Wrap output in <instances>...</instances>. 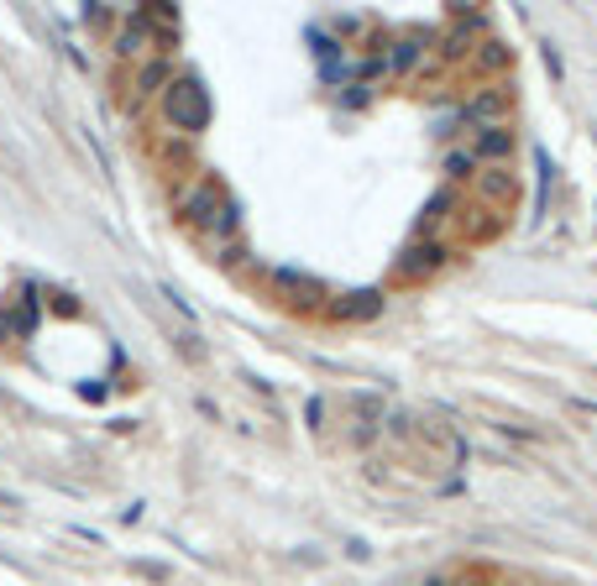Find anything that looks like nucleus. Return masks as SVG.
Masks as SVG:
<instances>
[{"label":"nucleus","instance_id":"nucleus-1","mask_svg":"<svg viewBox=\"0 0 597 586\" xmlns=\"http://www.w3.org/2000/svg\"><path fill=\"white\" fill-rule=\"evenodd\" d=\"M179 220L189 231H200L205 246H220V241H241V209L237 200L215 183V178H189L179 189Z\"/></svg>","mask_w":597,"mask_h":586},{"label":"nucleus","instance_id":"nucleus-2","mask_svg":"<svg viewBox=\"0 0 597 586\" xmlns=\"http://www.w3.org/2000/svg\"><path fill=\"white\" fill-rule=\"evenodd\" d=\"M163 120H168L179 137H200L209 126V94L194 74H179L174 85L163 89Z\"/></svg>","mask_w":597,"mask_h":586},{"label":"nucleus","instance_id":"nucleus-3","mask_svg":"<svg viewBox=\"0 0 597 586\" xmlns=\"http://www.w3.org/2000/svg\"><path fill=\"white\" fill-rule=\"evenodd\" d=\"M268 289L289 304V309H326L330 293L315 272H298V267H268Z\"/></svg>","mask_w":597,"mask_h":586},{"label":"nucleus","instance_id":"nucleus-4","mask_svg":"<svg viewBox=\"0 0 597 586\" xmlns=\"http://www.w3.org/2000/svg\"><path fill=\"white\" fill-rule=\"evenodd\" d=\"M111 53H116V63H131V68H142V63L157 53L152 27L137 16V11H126V16H120V27L111 31Z\"/></svg>","mask_w":597,"mask_h":586},{"label":"nucleus","instance_id":"nucleus-5","mask_svg":"<svg viewBox=\"0 0 597 586\" xmlns=\"http://www.w3.org/2000/svg\"><path fill=\"white\" fill-rule=\"evenodd\" d=\"M446 263H450V246L430 235V241H409V246H404V257L393 263V272H398L404 283H424V278H435Z\"/></svg>","mask_w":597,"mask_h":586},{"label":"nucleus","instance_id":"nucleus-6","mask_svg":"<svg viewBox=\"0 0 597 586\" xmlns=\"http://www.w3.org/2000/svg\"><path fill=\"white\" fill-rule=\"evenodd\" d=\"M326 315H330L335 324L378 320V315H383V293H378V289H346V293H330Z\"/></svg>","mask_w":597,"mask_h":586},{"label":"nucleus","instance_id":"nucleus-7","mask_svg":"<svg viewBox=\"0 0 597 586\" xmlns=\"http://www.w3.org/2000/svg\"><path fill=\"white\" fill-rule=\"evenodd\" d=\"M508 89H478L467 105H461V120H467V131H478V126H508Z\"/></svg>","mask_w":597,"mask_h":586},{"label":"nucleus","instance_id":"nucleus-8","mask_svg":"<svg viewBox=\"0 0 597 586\" xmlns=\"http://www.w3.org/2000/svg\"><path fill=\"white\" fill-rule=\"evenodd\" d=\"M424 59H430V31H404V37H393L389 42V68L404 79H415V74H424Z\"/></svg>","mask_w":597,"mask_h":586},{"label":"nucleus","instance_id":"nucleus-9","mask_svg":"<svg viewBox=\"0 0 597 586\" xmlns=\"http://www.w3.org/2000/svg\"><path fill=\"white\" fill-rule=\"evenodd\" d=\"M179 74H174V59H163V53H152L142 68H131V105H142V100H163V89L174 85Z\"/></svg>","mask_w":597,"mask_h":586},{"label":"nucleus","instance_id":"nucleus-10","mask_svg":"<svg viewBox=\"0 0 597 586\" xmlns=\"http://www.w3.org/2000/svg\"><path fill=\"white\" fill-rule=\"evenodd\" d=\"M472 152H478V163H493V168H508V157H513V126H478L472 131Z\"/></svg>","mask_w":597,"mask_h":586},{"label":"nucleus","instance_id":"nucleus-11","mask_svg":"<svg viewBox=\"0 0 597 586\" xmlns=\"http://www.w3.org/2000/svg\"><path fill=\"white\" fill-rule=\"evenodd\" d=\"M478 194H482V205L504 209V205H513V200H519V178L508 174V168L482 163V168H478Z\"/></svg>","mask_w":597,"mask_h":586},{"label":"nucleus","instance_id":"nucleus-12","mask_svg":"<svg viewBox=\"0 0 597 586\" xmlns=\"http://www.w3.org/2000/svg\"><path fill=\"white\" fill-rule=\"evenodd\" d=\"M456 209H461V205H456V194H450V189H441V194H435V200L424 205V215H419L415 241H430V235H435V226H441V220H450Z\"/></svg>","mask_w":597,"mask_h":586},{"label":"nucleus","instance_id":"nucleus-13","mask_svg":"<svg viewBox=\"0 0 597 586\" xmlns=\"http://www.w3.org/2000/svg\"><path fill=\"white\" fill-rule=\"evenodd\" d=\"M441 168H446V178L450 183H461V178H478V152L467 142H456V146H446V157H441Z\"/></svg>","mask_w":597,"mask_h":586},{"label":"nucleus","instance_id":"nucleus-14","mask_svg":"<svg viewBox=\"0 0 597 586\" xmlns=\"http://www.w3.org/2000/svg\"><path fill=\"white\" fill-rule=\"evenodd\" d=\"M461 215H467V231L478 235V241L498 231V209H493V205H467Z\"/></svg>","mask_w":597,"mask_h":586},{"label":"nucleus","instance_id":"nucleus-15","mask_svg":"<svg viewBox=\"0 0 597 586\" xmlns=\"http://www.w3.org/2000/svg\"><path fill=\"white\" fill-rule=\"evenodd\" d=\"M478 68L482 74H493V68H508V48L498 37H482L478 42Z\"/></svg>","mask_w":597,"mask_h":586},{"label":"nucleus","instance_id":"nucleus-16","mask_svg":"<svg viewBox=\"0 0 597 586\" xmlns=\"http://www.w3.org/2000/svg\"><path fill=\"white\" fill-rule=\"evenodd\" d=\"M189 142H194V137H179V131H174V137H168V142L157 146V157H163V163H174V168H179V163H189Z\"/></svg>","mask_w":597,"mask_h":586},{"label":"nucleus","instance_id":"nucleus-17","mask_svg":"<svg viewBox=\"0 0 597 586\" xmlns=\"http://www.w3.org/2000/svg\"><path fill=\"white\" fill-rule=\"evenodd\" d=\"M85 22H90L94 31H116L120 22H116V11L111 5H85Z\"/></svg>","mask_w":597,"mask_h":586},{"label":"nucleus","instance_id":"nucleus-18","mask_svg":"<svg viewBox=\"0 0 597 586\" xmlns=\"http://www.w3.org/2000/svg\"><path fill=\"white\" fill-rule=\"evenodd\" d=\"M16 508H22V502L11 498V493H0V519H16Z\"/></svg>","mask_w":597,"mask_h":586},{"label":"nucleus","instance_id":"nucleus-19","mask_svg":"<svg viewBox=\"0 0 597 586\" xmlns=\"http://www.w3.org/2000/svg\"><path fill=\"white\" fill-rule=\"evenodd\" d=\"M461 586H498V582H487V576H467Z\"/></svg>","mask_w":597,"mask_h":586},{"label":"nucleus","instance_id":"nucleus-20","mask_svg":"<svg viewBox=\"0 0 597 586\" xmlns=\"http://www.w3.org/2000/svg\"><path fill=\"white\" fill-rule=\"evenodd\" d=\"M424 586H450V582H446V576H430V582H424Z\"/></svg>","mask_w":597,"mask_h":586},{"label":"nucleus","instance_id":"nucleus-21","mask_svg":"<svg viewBox=\"0 0 597 586\" xmlns=\"http://www.w3.org/2000/svg\"><path fill=\"white\" fill-rule=\"evenodd\" d=\"M524 586H539V582H524Z\"/></svg>","mask_w":597,"mask_h":586},{"label":"nucleus","instance_id":"nucleus-22","mask_svg":"<svg viewBox=\"0 0 597 586\" xmlns=\"http://www.w3.org/2000/svg\"><path fill=\"white\" fill-rule=\"evenodd\" d=\"M450 586H461V582H450Z\"/></svg>","mask_w":597,"mask_h":586}]
</instances>
